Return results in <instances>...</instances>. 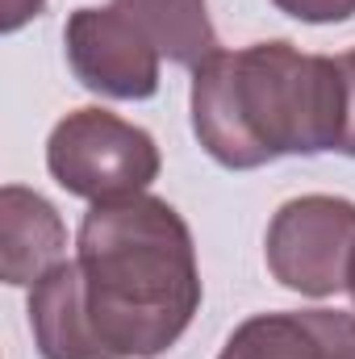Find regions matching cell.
I'll return each mask as SVG.
<instances>
[{"mask_svg":"<svg viewBox=\"0 0 355 359\" xmlns=\"http://www.w3.org/2000/svg\"><path fill=\"white\" fill-rule=\"evenodd\" d=\"M80 301L109 359L172 351L201 309V268L188 222L163 196L92 205L76 234Z\"/></svg>","mask_w":355,"mask_h":359,"instance_id":"6da1fadb","label":"cell"},{"mask_svg":"<svg viewBox=\"0 0 355 359\" xmlns=\"http://www.w3.org/2000/svg\"><path fill=\"white\" fill-rule=\"evenodd\" d=\"M192 134L226 172H255L284 155L339 151V59L305 55L284 38L217 50L192 72Z\"/></svg>","mask_w":355,"mask_h":359,"instance_id":"7a4b0ae2","label":"cell"},{"mask_svg":"<svg viewBox=\"0 0 355 359\" xmlns=\"http://www.w3.org/2000/svg\"><path fill=\"white\" fill-rule=\"evenodd\" d=\"M217 359H355V313L280 309L230 330Z\"/></svg>","mask_w":355,"mask_h":359,"instance_id":"8992f818","label":"cell"},{"mask_svg":"<svg viewBox=\"0 0 355 359\" xmlns=\"http://www.w3.org/2000/svg\"><path fill=\"white\" fill-rule=\"evenodd\" d=\"M67 259V226L59 209L21 184L0 188V276L13 288H34Z\"/></svg>","mask_w":355,"mask_h":359,"instance_id":"52a82bcc","label":"cell"},{"mask_svg":"<svg viewBox=\"0 0 355 359\" xmlns=\"http://www.w3.org/2000/svg\"><path fill=\"white\" fill-rule=\"evenodd\" d=\"M42 8H46V0H0V29H4V34H17V29L29 25Z\"/></svg>","mask_w":355,"mask_h":359,"instance_id":"7c38bea8","label":"cell"},{"mask_svg":"<svg viewBox=\"0 0 355 359\" xmlns=\"http://www.w3.org/2000/svg\"><path fill=\"white\" fill-rule=\"evenodd\" d=\"M264 264L288 292L314 301L347 292L355 268V201L330 192L284 201L267 222Z\"/></svg>","mask_w":355,"mask_h":359,"instance_id":"277c9868","label":"cell"},{"mask_svg":"<svg viewBox=\"0 0 355 359\" xmlns=\"http://www.w3.org/2000/svg\"><path fill=\"white\" fill-rule=\"evenodd\" d=\"M29 330L42 359H109L84 318L76 259H63L29 288Z\"/></svg>","mask_w":355,"mask_h":359,"instance_id":"ba28073f","label":"cell"},{"mask_svg":"<svg viewBox=\"0 0 355 359\" xmlns=\"http://www.w3.org/2000/svg\"><path fill=\"white\" fill-rule=\"evenodd\" d=\"M339 76H343V134H339V155L355 159V50L339 55Z\"/></svg>","mask_w":355,"mask_h":359,"instance_id":"8fae6325","label":"cell"},{"mask_svg":"<svg viewBox=\"0 0 355 359\" xmlns=\"http://www.w3.org/2000/svg\"><path fill=\"white\" fill-rule=\"evenodd\" d=\"M159 168H163L159 142L142 126L96 104L59 117L46 138L51 180L67 196H80L92 205L147 192L159 180Z\"/></svg>","mask_w":355,"mask_h":359,"instance_id":"3957f363","label":"cell"},{"mask_svg":"<svg viewBox=\"0 0 355 359\" xmlns=\"http://www.w3.org/2000/svg\"><path fill=\"white\" fill-rule=\"evenodd\" d=\"M113 4L126 8L151 34L159 55L176 67L196 72L201 63H209L222 50L205 0H113Z\"/></svg>","mask_w":355,"mask_h":359,"instance_id":"9c48e42d","label":"cell"},{"mask_svg":"<svg viewBox=\"0 0 355 359\" xmlns=\"http://www.w3.org/2000/svg\"><path fill=\"white\" fill-rule=\"evenodd\" d=\"M72 76L105 100H151L159 92V46L117 4L76 8L63 25Z\"/></svg>","mask_w":355,"mask_h":359,"instance_id":"5b68a950","label":"cell"},{"mask_svg":"<svg viewBox=\"0 0 355 359\" xmlns=\"http://www.w3.org/2000/svg\"><path fill=\"white\" fill-rule=\"evenodd\" d=\"M347 292H351V301H355V268H351V284H347Z\"/></svg>","mask_w":355,"mask_h":359,"instance_id":"4fadbf2b","label":"cell"},{"mask_svg":"<svg viewBox=\"0 0 355 359\" xmlns=\"http://www.w3.org/2000/svg\"><path fill=\"white\" fill-rule=\"evenodd\" d=\"M272 4L305 25H339L355 17V0H272Z\"/></svg>","mask_w":355,"mask_h":359,"instance_id":"30bf717a","label":"cell"}]
</instances>
